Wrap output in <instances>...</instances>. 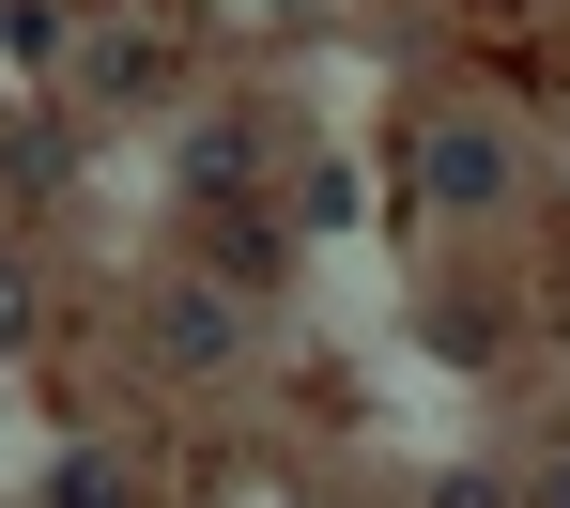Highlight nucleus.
<instances>
[{
    "label": "nucleus",
    "instance_id": "obj_1",
    "mask_svg": "<svg viewBox=\"0 0 570 508\" xmlns=\"http://www.w3.org/2000/svg\"><path fill=\"white\" fill-rule=\"evenodd\" d=\"M416 186H432V201H493V186H509V139H493V123H448V139L416 155Z\"/></svg>",
    "mask_w": 570,
    "mask_h": 508
},
{
    "label": "nucleus",
    "instance_id": "obj_2",
    "mask_svg": "<svg viewBox=\"0 0 570 508\" xmlns=\"http://www.w3.org/2000/svg\"><path fill=\"white\" fill-rule=\"evenodd\" d=\"M47 508H139V494H124V462H62V478H47Z\"/></svg>",
    "mask_w": 570,
    "mask_h": 508
},
{
    "label": "nucleus",
    "instance_id": "obj_3",
    "mask_svg": "<svg viewBox=\"0 0 570 508\" xmlns=\"http://www.w3.org/2000/svg\"><path fill=\"white\" fill-rule=\"evenodd\" d=\"M432 508H524V494H509V478H448Z\"/></svg>",
    "mask_w": 570,
    "mask_h": 508
},
{
    "label": "nucleus",
    "instance_id": "obj_4",
    "mask_svg": "<svg viewBox=\"0 0 570 508\" xmlns=\"http://www.w3.org/2000/svg\"><path fill=\"white\" fill-rule=\"evenodd\" d=\"M524 508H570V462H540V494H524Z\"/></svg>",
    "mask_w": 570,
    "mask_h": 508
}]
</instances>
